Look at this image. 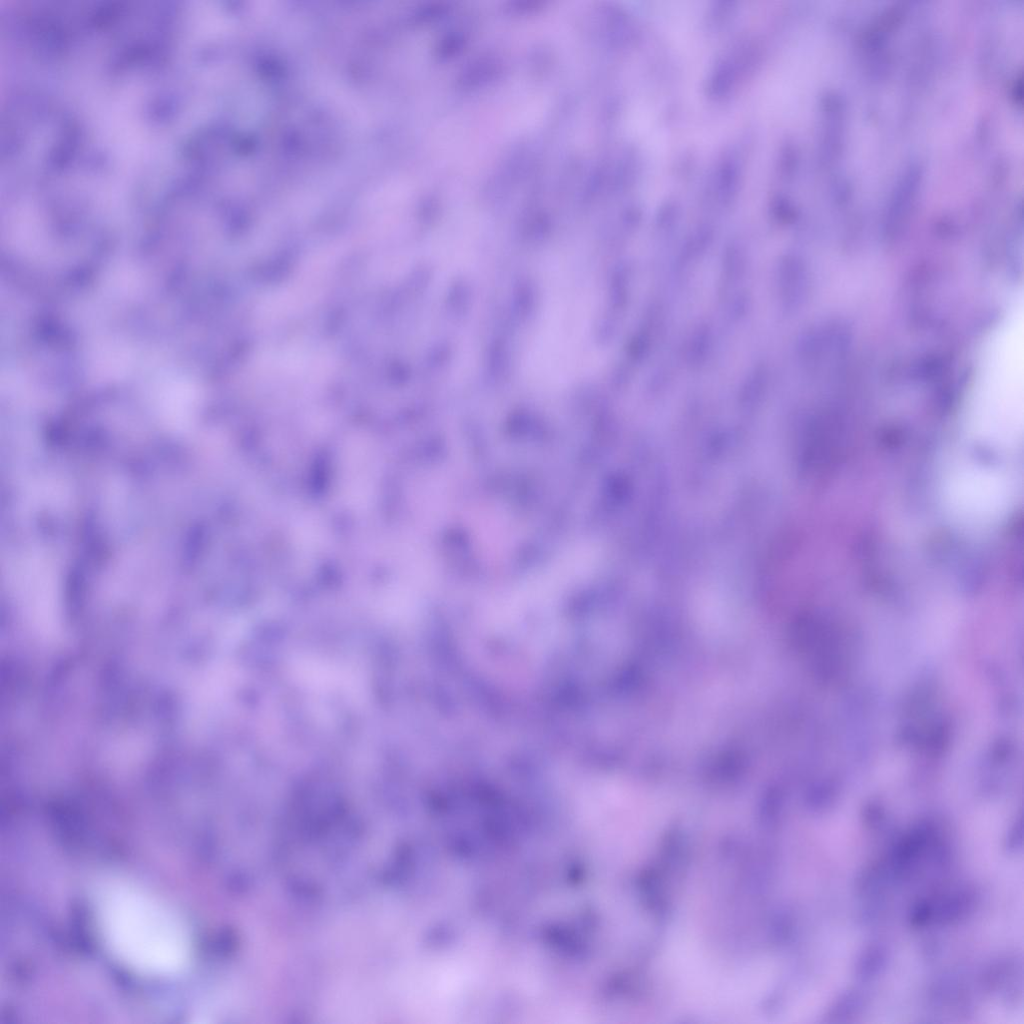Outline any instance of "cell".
I'll use <instances>...</instances> for the list:
<instances>
[{
	"label": "cell",
	"mask_w": 1024,
	"mask_h": 1024,
	"mask_svg": "<svg viewBox=\"0 0 1024 1024\" xmlns=\"http://www.w3.org/2000/svg\"><path fill=\"white\" fill-rule=\"evenodd\" d=\"M98 920L112 953L139 973L174 975L189 961L190 937L182 918L142 888L108 886L99 898Z\"/></svg>",
	"instance_id": "cell-1"
}]
</instances>
